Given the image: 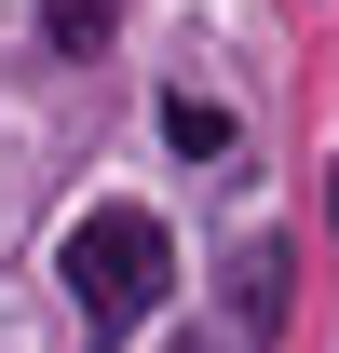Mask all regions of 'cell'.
Wrapping results in <instances>:
<instances>
[{"label":"cell","instance_id":"obj_1","mask_svg":"<svg viewBox=\"0 0 339 353\" xmlns=\"http://www.w3.org/2000/svg\"><path fill=\"white\" fill-rule=\"evenodd\" d=\"M54 272H68V299H82V340L109 353L123 326H150V312H163L176 245H163V218H150V204H82V218H68V245H54Z\"/></svg>","mask_w":339,"mask_h":353},{"label":"cell","instance_id":"obj_2","mask_svg":"<svg viewBox=\"0 0 339 353\" xmlns=\"http://www.w3.org/2000/svg\"><path fill=\"white\" fill-rule=\"evenodd\" d=\"M285 299H298V259H285V245H271V231H258V245H231V272H217V326H231L245 353L285 340Z\"/></svg>","mask_w":339,"mask_h":353},{"label":"cell","instance_id":"obj_3","mask_svg":"<svg viewBox=\"0 0 339 353\" xmlns=\"http://www.w3.org/2000/svg\"><path fill=\"white\" fill-rule=\"evenodd\" d=\"M163 136L190 150V163H231V109H217V95H190V82L163 95Z\"/></svg>","mask_w":339,"mask_h":353},{"label":"cell","instance_id":"obj_4","mask_svg":"<svg viewBox=\"0 0 339 353\" xmlns=\"http://www.w3.org/2000/svg\"><path fill=\"white\" fill-rule=\"evenodd\" d=\"M109 28H123V0H41V41L54 54H95Z\"/></svg>","mask_w":339,"mask_h":353},{"label":"cell","instance_id":"obj_5","mask_svg":"<svg viewBox=\"0 0 339 353\" xmlns=\"http://www.w3.org/2000/svg\"><path fill=\"white\" fill-rule=\"evenodd\" d=\"M326 231H339V163H326Z\"/></svg>","mask_w":339,"mask_h":353}]
</instances>
